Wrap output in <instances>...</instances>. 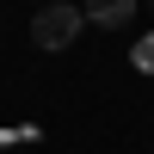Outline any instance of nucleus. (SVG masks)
<instances>
[{"label":"nucleus","mask_w":154,"mask_h":154,"mask_svg":"<svg viewBox=\"0 0 154 154\" xmlns=\"http://www.w3.org/2000/svg\"><path fill=\"white\" fill-rule=\"evenodd\" d=\"M136 68H154V37H142V43H136Z\"/></svg>","instance_id":"nucleus-3"},{"label":"nucleus","mask_w":154,"mask_h":154,"mask_svg":"<svg viewBox=\"0 0 154 154\" xmlns=\"http://www.w3.org/2000/svg\"><path fill=\"white\" fill-rule=\"evenodd\" d=\"M86 25H105V31H117V25H130L136 19V0H86Z\"/></svg>","instance_id":"nucleus-2"},{"label":"nucleus","mask_w":154,"mask_h":154,"mask_svg":"<svg viewBox=\"0 0 154 154\" xmlns=\"http://www.w3.org/2000/svg\"><path fill=\"white\" fill-rule=\"evenodd\" d=\"M80 25H86L80 6H68V0H43L37 19H31V43H37V49H68L74 37H80Z\"/></svg>","instance_id":"nucleus-1"}]
</instances>
